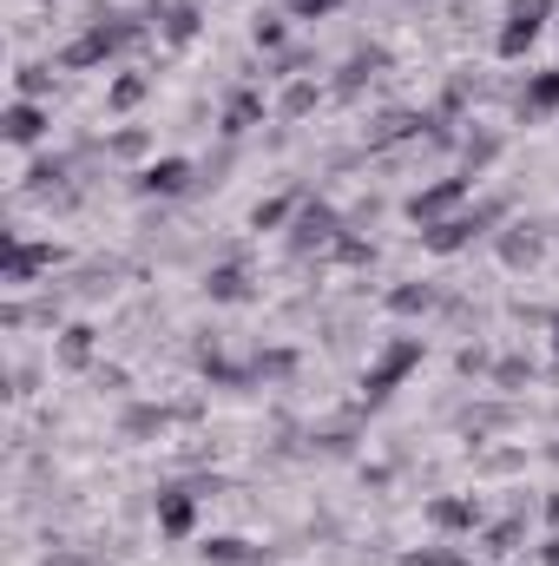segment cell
<instances>
[{
	"label": "cell",
	"mask_w": 559,
	"mask_h": 566,
	"mask_svg": "<svg viewBox=\"0 0 559 566\" xmlns=\"http://www.w3.org/2000/svg\"><path fill=\"white\" fill-rule=\"evenodd\" d=\"M139 33H145V27H139V20H126V13H93V20L80 27V40H66V46H60V60H53V66H60V73L106 66V60H113V53H126Z\"/></svg>",
	"instance_id": "cell-1"
},
{
	"label": "cell",
	"mask_w": 559,
	"mask_h": 566,
	"mask_svg": "<svg viewBox=\"0 0 559 566\" xmlns=\"http://www.w3.org/2000/svg\"><path fill=\"white\" fill-rule=\"evenodd\" d=\"M421 356H428V343H421V336H389V343H382V356L362 369V396H369V402H389V396H395V382L421 369Z\"/></svg>",
	"instance_id": "cell-2"
},
{
	"label": "cell",
	"mask_w": 559,
	"mask_h": 566,
	"mask_svg": "<svg viewBox=\"0 0 559 566\" xmlns=\"http://www.w3.org/2000/svg\"><path fill=\"white\" fill-rule=\"evenodd\" d=\"M467 198H474V178H467V171H447V178H434V185H421V191L409 198V205H402V211H409V224H421V231H428V224H441V218H454V211H461Z\"/></svg>",
	"instance_id": "cell-3"
},
{
	"label": "cell",
	"mask_w": 559,
	"mask_h": 566,
	"mask_svg": "<svg viewBox=\"0 0 559 566\" xmlns=\"http://www.w3.org/2000/svg\"><path fill=\"white\" fill-rule=\"evenodd\" d=\"M53 264H60V244L7 231V244H0V277H7V290H27L40 271H53Z\"/></svg>",
	"instance_id": "cell-4"
},
{
	"label": "cell",
	"mask_w": 559,
	"mask_h": 566,
	"mask_svg": "<svg viewBox=\"0 0 559 566\" xmlns=\"http://www.w3.org/2000/svg\"><path fill=\"white\" fill-rule=\"evenodd\" d=\"M342 231H349V224L336 218V205H323V198H303V205H296V218H289V251H296V258H309V251H329Z\"/></svg>",
	"instance_id": "cell-5"
},
{
	"label": "cell",
	"mask_w": 559,
	"mask_h": 566,
	"mask_svg": "<svg viewBox=\"0 0 559 566\" xmlns=\"http://www.w3.org/2000/svg\"><path fill=\"white\" fill-rule=\"evenodd\" d=\"M547 13H553V0H507V27L494 33V53H500V60H520V53H534V40H540Z\"/></svg>",
	"instance_id": "cell-6"
},
{
	"label": "cell",
	"mask_w": 559,
	"mask_h": 566,
	"mask_svg": "<svg viewBox=\"0 0 559 566\" xmlns=\"http://www.w3.org/2000/svg\"><path fill=\"white\" fill-rule=\"evenodd\" d=\"M151 514H158L165 541H191V527H198V488H158Z\"/></svg>",
	"instance_id": "cell-7"
},
{
	"label": "cell",
	"mask_w": 559,
	"mask_h": 566,
	"mask_svg": "<svg viewBox=\"0 0 559 566\" xmlns=\"http://www.w3.org/2000/svg\"><path fill=\"white\" fill-rule=\"evenodd\" d=\"M191 185H198V165H191V158H151V165L139 171L145 198H184Z\"/></svg>",
	"instance_id": "cell-8"
},
{
	"label": "cell",
	"mask_w": 559,
	"mask_h": 566,
	"mask_svg": "<svg viewBox=\"0 0 559 566\" xmlns=\"http://www.w3.org/2000/svg\"><path fill=\"white\" fill-rule=\"evenodd\" d=\"M540 251H547L540 224H507V231H494V258H500L507 271H534V264H540Z\"/></svg>",
	"instance_id": "cell-9"
},
{
	"label": "cell",
	"mask_w": 559,
	"mask_h": 566,
	"mask_svg": "<svg viewBox=\"0 0 559 566\" xmlns=\"http://www.w3.org/2000/svg\"><path fill=\"white\" fill-rule=\"evenodd\" d=\"M428 527L461 541V534L481 527V501H474V494H434V501H428Z\"/></svg>",
	"instance_id": "cell-10"
},
{
	"label": "cell",
	"mask_w": 559,
	"mask_h": 566,
	"mask_svg": "<svg viewBox=\"0 0 559 566\" xmlns=\"http://www.w3.org/2000/svg\"><path fill=\"white\" fill-rule=\"evenodd\" d=\"M46 126H53V113H46L40 99H13L7 119H0V139L7 145H40L46 139Z\"/></svg>",
	"instance_id": "cell-11"
},
{
	"label": "cell",
	"mask_w": 559,
	"mask_h": 566,
	"mask_svg": "<svg viewBox=\"0 0 559 566\" xmlns=\"http://www.w3.org/2000/svg\"><path fill=\"white\" fill-rule=\"evenodd\" d=\"M382 66H389V46H356V53L342 60V73H336V99H356Z\"/></svg>",
	"instance_id": "cell-12"
},
{
	"label": "cell",
	"mask_w": 559,
	"mask_h": 566,
	"mask_svg": "<svg viewBox=\"0 0 559 566\" xmlns=\"http://www.w3.org/2000/svg\"><path fill=\"white\" fill-rule=\"evenodd\" d=\"M520 126H534V119H547V113H559V66H547V73H527V86H520Z\"/></svg>",
	"instance_id": "cell-13"
},
{
	"label": "cell",
	"mask_w": 559,
	"mask_h": 566,
	"mask_svg": "<svg viewBox=\"0 0 559 566\" xmlns=\"http://www.w3.org/2000/svg\"><path fill=\"white\" fill-rule=\"evenodd\" d=\"M204 296H211V303H251V271H244L238 258L211 264V271H204Z\"/></svg>",
	"instance_id": "cell-14"
},
{
	"label": "cell",
	"mask_w": 559,
	"mask_h": 566,
	"mask_svg": "<svg viewBox=\"0 0 559 566\" xmlns=\"http://www.w3.org/2000/svg\"><path fill=\"white\" fill-rule=\"evenodd\" d=\"M198 560L204 566H264V547H251V541H238V534H211V541L198 547Z\"/></svg>",
	"instance_id": "cell-15"
},
{
	"label": "cell",
	"mask_w": 559,
	"mask_h": 566,
	"mask_svg": "<svg viewBox=\"0 0 559 566\" xmlns=\"http://www.w3.org/2000/svg\"><path fill=\"white\" fill-rule=\"evenodd\" d=\"M99 356V329L93 323H66L60 329V369H93Z\"/></svg>",
	"instance_id": "cell-16"
},
{
	"label": "cell",
	"mask_w": 559,
	"mask_h": 566,
	"mask_svg": "<svg viewBox=\"0 0 559 566\" xmlns=\"http://www.w3.org/2000/svg\"><path fill=\"white\" fill-rule=\"evenodd\" d=\"M178 409H158V402H133L126 416H119V434L126 441H151V434H165V422H171Z\"/></svg>",
	"instance_id": "cell-17"
},
{
	"label": "cell",
	"mask_w": 559,
	"mask_h": 566,
	"mask_svg": "<svg viewBox=\"0 0 559 566\" xmlns=\"http://www.w3.org/2000/svg\"><path fill=\"white\" fill-rule=\"evenodd\" d=\"M500 133H494V126H481V133H467V139H461V171H467V178H481V171H487V165H494V158H500Z\"/></svg>",
	"instance_id": "cell-18"
},
{
	"label": "cell",
	"mask_w": 559,
	"mask_h": 566,
	"mask_svg": "<svg viewBox=\"0 0 559 566\" xmlns=\"http://www.w3.org/2000/svg\"><path fill=\"white\" fill-rule=\"evenodd\" d=\"M382 303H389V316H428V310L441 303V290H434V283H395Z\"/></svg>",
	"instance_id": "cell-19"
},
{
	"label": "cell",
	"mask_w": 559,
	"mask_h": 566,
	"mask_svg": "<svg viewBox=\"0 0 559 566\" xmlns=\"http://www.w3.org/2000/svg\"><path fill=\"white\" fill-rule=\"evenodd\" d=\"M151 20H158L165 46H191V40H198V20H204V13H198V7H158Z\"/></svg>",
	"instance_id": "cell-20"
},
{
	"label": "cell",
	"mask_w": 559,
	"mask_h": 566,
	"mask_svg": "<svg viewBox=\"0 0 559 566\" xmlns=\"http://www.w3.org/2000/svg\"><path fill=\"white\" fill-rule=\"evenodd\" d=\"M257 119H264V93H231V106H224V126H218V133H224V139H244Z\"/></svg>",
	"instance_id": "cell-21"
},
{
	"label": "cell",
	"mask_w": 559,
	"mask_h": 566,
	"mask_svg": "<svg viewBox=\"0 0 559 566\" xmlns=\"http://www.w3.org/2000/svg\"><path fill=\"white\" fill-rule=\"evenodd\" d=\"M421 126H428V113H382V119H376V133H369V151H382V145L415 139Z\"/></svg>",
	"instance_id": "cell-22"
},
{
	"label": "cell",
	"mask_w": 559,
	"mask_h": 566,
	"mask_svg": "<svg viewBox=\"0 0 559 566\" xmlns=\"http://www.w3.org/2000/svg\"><path fill=\"white\" fill-rule=\"evenodd\" d=\"M145 93H151L145 73H119V80L106 86V113H133V106H145Z\"/></svg>",
	"instance_id": "cell-23"
},
{
	"label": "cell",
	"mask_w": 559,
	"mask_h": 566,
	"mask_svg": "<svg viewBox=\"0 0 559 566\" xmlns=\"http://www.w3.org/2000/svg\"><path fill=\"white\" fill-rule=\"evenodd\" d=\"M296 218V191H283V198H257L251 205V231H283Z\"/></svg>",
	"instance_id": "cell-24"
},
{
	"label": "cell",
	"mask_w": 559,
	"mask_h": 566,
	"mask_svg": "<svg viewBox=\"0 0 559 566\" xmlns=\"http://www.w3.org/2000/svg\"><path fill=\"white\" fill-rule=\"evenodd\" d=\"M251 40H257L264 53H283V40H289V13H257V20H251Z\"/></svg>",
	"instance_id": "cell-25"
},
{
	"label": "cell",
	"mask_w": 559,
	"mask_h": 566,
	"mask_svg": "<svg viewBox=\"0 0 559 566\" xmlns=\"http://www.w3.org/2000/svg\"><path fill=\"white\" fill-rule=\"evenodd\" d=\"M46 86H53V66H20L13 73V99H46Z\"/></svg>",
	"instance_id": "cell-26"
},
{
	"label": "cell",
	"mask_w": 559,
	"mask_h": 566,
	"mask_svg": "<svg viewBox=\"0 0 559 566\" xmlns=\"http://www.w3.org/2000/svg\"><path fill=\"white\" fill-rule=\"evenodd\" d=\"M309 106H316V80H289V93H283V119H303V113H309Z\"/></svg>",
	"instance_id": "cell-27"
},
{
	"label": "cell",
	"mask_w": 559,
	"mask_h": 566,
	"mask_svg": "<svg viewBox=\"0 0 559 566\" xmlns=\"http://www.w3.org/2000/svg\"><path fill=\"white\" fill-rule=\"evenodd\" d=\"M277 13H289V20H329V13H342V0H277Z\"/></svg>",
	"instance_id": "cell-28"
},
{
	"label": "cell",
	"mask_w": 559,
	"mask_h": 566,
	"mask_svg": "<svg viewBox=\"0 0 559 566\" xmlns=\"http://www.w3.org/2000/svg\"><path fill=\"white\" fill-rule=\"evenodd\" d=\"M66 178V158H33V171H27V191H53Z\"/></svg>",
	"instance_id": "cell-29"
},
{
	"label": "cell",
	"mask_w": 559,
	"mask_h": 566,
	"mask_svg": "<svg viewBox=\"0 0 559 566\" xmlns=\"http://www.w3.org/2000/svg\"><path fill=\"white\" fill-rule=\"evenodd\" d=\"M520 534H527V521L514 514V521H500V527H487V554H514L520 547Z\"/></svg>",
	"instance_id": "cell-30"
},
{
	"label": "cell",
	"mask_w": 559,
	"mask_h": 566,
	"mask_svg": "<svg viewBox=\"0 0 559 566\" xmlns=\"http://www.w3.org/2000/svg\"><path fill=\"white\" fill-rule=\"evenodd\" d=\"M520 382H534V363H520V356L494 363V389H520Z\"/></svg>",
	"instance_id": "cell-31"
},
{
	"label": "cell",
	"mask_w": 559,
	"mask_h": 566,
	"mask_svg": "<svg viewBox=\"0 0 559 566\" xmlns=\"http://www.w3.org/2000/svg\"><path fill=\"white\" fill-rule=\"evenodd\" d=\"M402 566H467V554H454V547H434V554H402Z\"/></svg>",
	"instance_id": "cell-32"
},
{
	"label": "cell",
	"mask_w": 559,
	"mask_h": 566,
	"mask_svg": "<svg viewBox=\"0 0 559 566\" xmlns=\"http://www.w3.org/2000/svg\"><path fill=\"white\" fill-rule=\"evenodd\" d=\"M296 369V349H271V356H257V376H289Z\"/></svg>",
	"instance_id": "cell-33"
},
{
	"label": "cell",
	"mask_w": 559,
	"mask_h": 566,
	"mask_svg": "<svg viewBox=\"0 0 559 566\" xmlns=\"http://www.w3.org/2000/svg\"><path fill=\"white\" fill-rule=\"evenodd\" d=\"M106 151H119V158H139V151H145V133H113V139H106Z\"/></svg>",
	"instance_id": "cell-34"
},
{
	"label": "cell",
	"mask_w": 559,
	"mask_h": 566,
	"mask_svg": "<svg viewBox=\"0 0 559 566\" xmlns=\"http://www.w3.org/2000/svg\"><path fill=\"white\" fill-rule=\"evenodd\" d=\"M454 369H461V376H481V369H487V349H461Z\"/></svg>",
	"instance_id": "cell-35"
},
{
	"label": "cell",
	"mask_w": 559,
	"mask_h": 566,
	"mask_svg": "<svg viewBox=\"0 0 559 566\" xmlns=\"http://www.w3.org/2000/svg\"><path fill=\"white\" fill-rule=\"evenodd\" d=\"M540 566H559V541H547V547H540Z\"/></svg>",
	"instance_id": "cell-36"
},
{
	"label": "cell",
	"mask_w": 559,
	"mask_h": 566,
	"mask_svg": "<svg viewBox=\"0 0 559 566\" xmlns=\"http://www.w3.org/2000/svg\"><path fill=\"white\" fill-rule=\"evenodd\" d=\"M547 514H553V521H559V494H553V501H547Z\"/></svg>",
	"instance_id": "cell-37"
},
{
	"label": "cell",
	"mask_w": 559,
	"mask_h": 566,
	"mask_svg": "<svg viewBox=\"0 0 559 566\" xmlns=\"http://www.w3.org/2000/svg\"><path fill=\"white\" fill-rule=\"evenodd\" d=\"M553 356H559V316H553Z\"/></svg>",
	"instance_id": "cell-38"
}]
</instances>
